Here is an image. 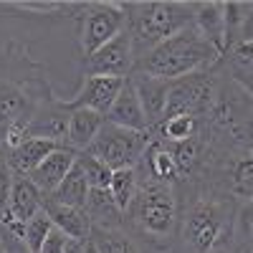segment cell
Masks as SVG:
<instances>
[{
	"label": "cell",
	"mask_w": 253,
	"mask_h": 253,
	"mask_svg": "<svg viewBox=\"0 0 253 253\" xmlns=\"http://www.w3.org/2000/svg\"><path fill=\"white\" fill-rule=\"evenodd\" d=\"M236 200L218 187H205L180 203L175 253H210L233 241Z\"/></svg>",
	"instance_id": "6da1fadb"
},
{
	"label": "cell",
	"mask_w": 253,
	"mask_h": 253,
	"mask_svg": "<svg viewBox=\"0 0 253 253\" xmlns=\"http://www.w3.org/2000/svg\"><path fill=\"white\" fill-rule=\"evenodd\" d=\"M137 195L124 213V225L129 223L134 233L157 246L160 251H167L172 246L180 225V198L172 185H165L150 177L137 175Z\"/></svg>",
	"instance_id": "7a4b0ae2"
},
{
	"label": "cell",
	"mask_w": 253,
	"mask_h": 253,
	"mask_svg": "<svg viewBox=\"0 0 253 253\" xmlns=\"http://www.w3.org/2000/svg\"><path fill=\"white\" fill-rule=\"evenodd\" d=\"M218 66H220V53L195 31V26H187L180 33L162 41L144 58H139L134 63V71L175 81L198 71H213Z\"/></svg>",
	"instance_id": "3957f363"
},
{
	"label": "cell",
	"mask_w": 253,
	"mask_h": 253,
	"mask_svg": "<svg viewBox=\"0 0 253 253\" xmlns=\"http://www.w3.org/2000/svg\"><path fill=\"white\" fill-rule=\"evenodd\" d=\"M126 13V33L132 38L134 58H144L162 41L193 26L195 3L180 0H150V3H122Z\"/></svg>",
	"instance_id": "277c9868"
},
{
	"label": "cell",
	"mask_w": 253,
	"mask_h": 253,
	"mask_svg": "<svg viewBox=\"0 0 253 253\" xmlns=\"http://www.w3.org/2000/svg\"><path fill=\"white\" fill-rule=\"evenodd\" d=\"M152 139H155L152 129L132 132V129H122V126L104 122L101 132L89 144V150L84 152H91L101 162H107L112 172H117V170H126V167H137V162L142 160L144 150L150 147Z\"/></svg>",
	"instance_id": "5b68a950"
},
{
	"label": "cell",
	"mask_w": 253,
	"mask_h": 253,
	"mask_svg": "<svg viewBox=\"0 0 253 253\" xmlns=\"http://www.w3.org/2000/svg\"><path fill=\"white\" fill-rule=\"evenodd\" d=\"M220 86V71H198L170 84V96H167V112L165 117H208L213 109L215 96Z\"/></svg>",
	"instance_id": "8992f818"
},
{
	"label": "cell",
	"mask_w": 253,
	"mask_h": 253,
	"mask_svg": "<svg viewBox=\"0 0 253 253\" xmlns=\"http://www.w3.org/2000/svg\"><path fill=\"white\" fill-rule=\"evenodd\" d=\"M79 18H81L79 28L81 56L99 51L126 28V13L122 3H86Z\"/></svg>",
	"instance_id": "52a82bcc"
},
{
	"label": "cell",
	"mask_w": 253,
	"mask_h": 253,
	"mask_svg": "<svg viewBox=\"0 0 253 253\" xmlns=\"http://www.w3.org/2000/svg\"><path fill=\"white\" fill-rule=\"evenodd\" d=\"M134 51H132V38L126 28L109 41L107 46L81 58V76H117V79H129L134 71Z\"/></svg>",
	"instance_id": "ba28073f"
},
{
	"label": "cell",
	"mask_w": 253,
	"mask_h": 253,
	"mask_svg": "<svg viewBox=\"0 0 253 253\" xmlns=\"http://www.w3.org/2000/svg\"><path fill=\"white\" fill-rule=\"evenodd\" d=\"M126 79H117V76H81L79 89L71 94V99H66L69 109H91L101 117H107V112L112 109L114 99L119 96L122 86Z\"/></svg>",
	"instance_id": "9c48e42d"
},
{
	"label": "cell",
	"mask_w": 253,
	"mask_h": 253,
	"mask_svg": "<svg viewBox=\"0 0 253 253\" xmlns=\"http://www.w3.org/2000/svg\"><path fill=\"white\" fill-rule=\"evenodd\" d=\"M69 117H71V109H69L66 99L53 94L38 104L33 119L28 122V137H41V139L66 144Z\"/></svg>",
	"instance_id": "30bf717a"
},
{
	"label": "cell",
	"mask_w": 253,
	"mask_h": 253,
	"mask_svg": "<svg viewBox=\"0 0 253 253\" xmlns=\"http://www.w3.org/2000/svg\"><path fill=\"white\" fill-rule=\"evenodd\" d=\"M132 86L137 91V99L142 104V112L150 122V129L157 126L162 119H165V112H167V96H170V84L167 79H157V76H147V74H139L134 71L129 76Z\"/></svg>",
	"instance_id": "8fae6325"
},
{
	"label": "cell",
	"mask_w": 253,
	"mask_h": 253,
	"mask_svg": "<svg viewBox=\"0 0 253 253\" xmlns=\"http://www.w3.org/2000/svg\"><path fill=\"white\" fill-rule=\"evenodd\" d=\"M76 150H71V147H58V150L53 152V155H48L43 162H41L36 170L28 175L36 185H38V190L43 195H51L53 190L66 180V175L74 170V165H76Z\"/></svg>",
	"instance_id": "7c38bea8"
},
{
	"label": "cell",
	"mask_w": 253,
	"mask_h": 253,
	"mask_svg": "<svg viewBox=\"0 0 253 253\" xmlns=\"http://www.w3.org/2000/svg\"><path fill=\"white\" fill-rule=\"evenodd\" d=\"M104 119H107L109 124H114V126L132 129V132H147V129H150V122H147V117L142 112V104L137 99V91H134L129 79L124 81L119 96L114 99L112 109L107 112V117H104Z\"/></svg>",
	"instance_id": "4fadbf2b"
},
{
	"label": "cell",
	"mask_w": 253,
	"mask_h": 253,
	"mask_svg": "<svg viewBox=\"0 0 253 253\" xmlns=\"http://www.w3.org/2000/svg\"><path fill=\"white\" fill-rule=\"evenodd\" d=\"M195 31L220 53V61L228 56L225 41V8L223 3H195Z\"/></svg>",
	"instance_id": "5bb4252c"
},
{
	"label": "cell",
	"mask_w": 253,
	"mask_h": 253,
	"mask_svg": "<svg viewBox=\"0 0 253 253\" xmlns=\"http://www.w3.org/2000/svg\"><path fill=\"white\" fill-rule=\"evenodd\" d=\"M58 147H63V144L51 142V139H41V137H28L23 144H18L15 150L5 152L8 155V165H10V172L20 175V177H28L48 155H53L58 150Z\"/></svg>",
	"instance_id": "9a60e30c"
},
{
	"label": "cell",
	"mask_w": 253,
	"mask_h": 253,
	"mask_svg": "<svg viewBox=\"0 0 253 253\" xmlns=\"http://www.w3.org/2000/svg\"><path fill=\"white\" fill-rule=\"evenodd\" d=\"M43 210L46 215L53 220V225L58 230H63L71 241L86 243L91 238V220L86 215V210L81 208H69V205H58L48 198H43Z\"/></svg>",
	"instance_id": "2e32d148"
},
{
	"label": "cell",
	"mask_w": 253,
	"mask_h": 253,
	"mask_svg": "<svg viewBox=\"0 0 253 253\" xmlns=\"http://www.w3.org/2000/svg\"><path fill=\"white\" fill-rule=\"evenodd\" d=\"M8 210L13 213L15 220L28 223L33 215H38L43 210V193L38 190V185L31 177H20L13 175V187H10V198H8Z\"/></svg>",
	"instance_id": "e0dca14e"
},
{
	"label": "cell",
	"mask_w": 253,
	"mask_h": 253,
	"mask_svg": "<svg viewBox=\"0 0 253 253\" xmlns=\"http://www.w3.org/2000/svg\"><path fill=\"white\" fill-rule=\"evenodd\" d=\"M220 185L233 200H241V203L253 200V160L248 155L233 157L223 167Z\"/></svg>",
	"instance_id": "ac0fdd59"
},
{
	"label": "cell",
	"mask_w": 253,
	"mask_h": 253,
	"mask_svg": "<svg viewBox=\"0 0 253 253\" xmlns=\"http://www.w3.org/2000/svg\"><path fill=\"white\" fill-rule=\"evenodd\" d=\"M104 122L107 119H104L101 114H96V112H91V109H71L69 132H66V147H71V150H76V152L89 150V144L101 132Z\"/></svg>",
	"instance_id": "d6986e66"
},
{
	"label": "cell",
	"mask_w": 253,
	"mask_h": 253,
	"mask_svg": "<svg viewBox=\"0 0 253 253\" xmlns=\"http://www.w3.org/2000/svg\"><path fill=\"white\" fill-rule=\"evenodd\" d=\"M86 215L91 220V228H104V230H117L124 228V213L119 210V205L114 203L109 190H96L91 187L89 200L84 205Z\"/></svg>",
	"instance_id": "ffe728a7"
},
{
	"label": "cell",
	"mask_w": 253,
	"mask_h": 253,
	"mask_svg": "<svg viewBox=\"0 0 253 253\" xmlns=\"http://www.w3.org/2000/svg\"><path fill=\"white\" fill-rule=\"evenodd\" d=\"M220 74H225L230 81H236L243 91L253 96V43H241L230 51L218 66Z\"/></svg>",
	"instance_id": "44dd1931"
},
{
	"label": "cell",
	"mask_w": 253,
	"mask_h": 253,
	"mask_svg": "<svg viewBox=\"0 0 253 253\" xmlns=\"http://www.w3.org/2000/svg\"><path fill=\"white\" fill-rule=\"evenodd\" d=\"M89 193H91V187H89L86 177H84V172L74 165V170L66 175V180H63L51 195H43V198H48L58 205H69V208H81L84 210V205H86V200H89Z\"/></svg>",
	"instance_id": "7402d4cb"
},
{
	"label": "cell",
	"mask_w": 253,
	"mask_h": 253,
	"mask_svg": "<svg viewBox=\"0 0 253 253\" xmlns=\"http://www.w3.org/2000/svg\"><path fill=\"white\" fill-rule=\"evenodd\" d=\"M94 248L99 253H144V248L137 243V238L124 228L117 230H104V228H91V238Z\"/></svg>",
	"instance_id": "603a6c76"
},
{
	"label": "cell",
	"mask_w": 253,
	"mask_h": 253,
	"mask_svg": "<svg viewBox=\"0 0 253 253\" xmlns=\"http://www.w3.org/2000/svg\"><path fill=\"white\" fill-rule=\"evenodd\" d=\"M155 129V137L162 139V142H170V144H177V142H187L200 134L203 129V119L198 117H165L157 126H152Z\"/></svg>",
	"instance_id": "cb8c5ba5"
},
{
	"label": "cell",
	"mask_w": 253,
	"mask_h": 253,
	"mask_svg": "<svg viewBox=\"0 0 253 253\" xmlns=\"http://www.w3.org/2000/svg\"><path fill=\"white\" fill-rule=\"evenodd\" d=\"M137 185H139V180H137V170H134V167L117 170V172L112 175L109 193H112V198H114V203L119 205L122 213H126V210H129V205H132V200H134V195H137Z\"/></svg>",
	"instance_id": "d4e9b609"
},
{
	"label": "cell",
	"mask_w": 253,
	"mask_h": 253,
	"mask_svg": "<svg viewBox=\"0 0 253 253\" xmlns=\"http://www.w3.org/2000/svg\"><path fill=\"white\" fill-rule=\"evenodd\" d=\"M76 167L84 172L89 187H96V190H109V182H112V170L107 167V162H101L99 157H94L91 152H79L76 155Z\"/></svg>",
	"instance_id": "484cf974"
},
{
	"label": "cell",
	"mask_w": 253,
	"mask_h": 253,
	"mask_svg": "<svg viewBox=\"0 0 253 253\" xmlns=\"http://www.w3.org/2000/svg\"><path fill=\"white\" fill-rule=\"evenodd\" d=\"M233 243L238 246L241 253H253V200L241 203L236 210Z\"/></svg>",
	"instance_id": "4316f807"
},
{
	"label": "cell",
	"mask_w": 253,
	"mask_h": 253,
	"mask_svg": "<svg viewBox=\"0 0 253 253\" xmlns=\"http://www.w3.org/2000/svg\"><path fill=\"white\" fill-rule=\"evenodd\" d=\"M53 230V220L46 215V210H41L38 215H33L28 223H26V236H23V243L28 246L31 253H38L43 241L48 238V233Z\"/></svg>",
	"instance_id": "83f0119b"
},
{
	"label": "cell",
	"mask_w": 253,
	"mask_h": 253,
	"mask_svg": "<svg viewBox=\"0 0 253 253\" xmlns=\"http://www.w3.org/2000/svg\"><path fill=\"white\" fill-rule=\"evenodd\" d=\"M10 187H13V172L8 165V155L0 147V213L8 208V198H10Z\"/></svg>",
	"instance_id": "f1b7e54d"
},
{
	"label": "cell",
	"mask_w": 253,
	"mask_h": 253,
	"mask_svg": "<svg viewBox=\"0 0 253 253\" xmlns=\"http://www.w3.org/2000/svg\"><path fill=\"white\" fill-rule=\"evenodd\" d=\"M69 243H71V238L63 233V230H58V228L53 225V230L48 233V238L43 241V246H41L38 253H66Z\"/></svg>",
	"instance_id": "f546056e"
},
{
	"label": "cell",
	"mask_w": 253,
	"mask_h": 253,
	"mask_svg": "<svg viewBox=\"0 0 253 253\" xmlns=\"http://www.w3.org/2000/svg\"><path fill=\"white\" fill-rule=\"evenodd\" d=\"M0 238H3L8 253H31L28 246H26L23 241H18V238H13V236H8V233H0Z\"/></svg>",
	"instance_id": "4dcf8cb0"
},
{
	"label": "cell",
	"mask_w": 253,
	"mask_h": 253,
	"mask_svg": "<svg viewBox=\"0 0 253 253\" xmlns=\"http://www.w3.org/2000/svg\"><path fill=\"white\" fill-rule=\"evenodd\" d=\"M241 43H253V3L248 5V15H246V23H243V31H241Z\"/></svg>",
	"instance_id": "1f68e13d"
},
{
	"label": "cell",
	"mask_w": 253,
	"mask_h": 253,
	"mask_svg": "<svg viewBox=\"0 0 253 253\" xmlns=\"http://www.w3.org/2000/svg\"><path fill=\"white\" fill-rule=\"evenodd\" d=\"M210 253H241L238 251V246L230 241V243H225V246H220V248H215V251H210Z\"/></svg>",
	"instance_id": "d6a6232c"
},
{
	"label": "cell",
	"mask_w": 253,
	"mask_h": 253,
	"mask_svg": "<svg viewBox=\"0 0 253 253\" xmlns=\"http://www.w3.org/2000/svg\"><path fill=\"white\" fill-rule=\"evenodd\" d=\"M84 251H86V243H79V241H71L66 248V253H84Z\"/></svg>",
	"instance_id": "836d02e7"
},
{
	"label": "cell",
	"mask_w": 253,
	"mask_h": 253,
	"mask_svg": "<svg viewBox=\"0 0 253 253\" xmlns=\"http://www.w3.org/2000/svg\"><path fill=\"white\" fill-rule=\"evenodd\" d=\"M84 253H99V251L94 248V243H91V241H86V251H84Z\"/></svg>",
	"instance_id": "e575fe53"
},
{
	"label": "cell",
	"mask_w": 253,
	"mask_h": 253,
	"mask_svg": "<svg viewBox=\"0 0 253 253\" xmlns=\"http://www.w3.org/2000/svg\"><path fill=\"white\" fill-rule=\"evenodd\" d=\"M0 253H8V251H5V243H3V238H0Z\"/></svg>",
	"instance_id": "d590c367"
},
{
	"label": "cell",
	"mask_w": 253,
	"mask_h": 253,
	"mask_svg": "<svg viewBox=\"0 0 253 253\" xmlns=\"http://www.w3.org/2000/svg\"><path fill=\"white\" fill-rule=\"evenodd\" d=\"M248 157H251V160H253V147H251V152H248Z\"/></svg>",
	"instance_id": "8d00e7d4"
}]
</instances>
